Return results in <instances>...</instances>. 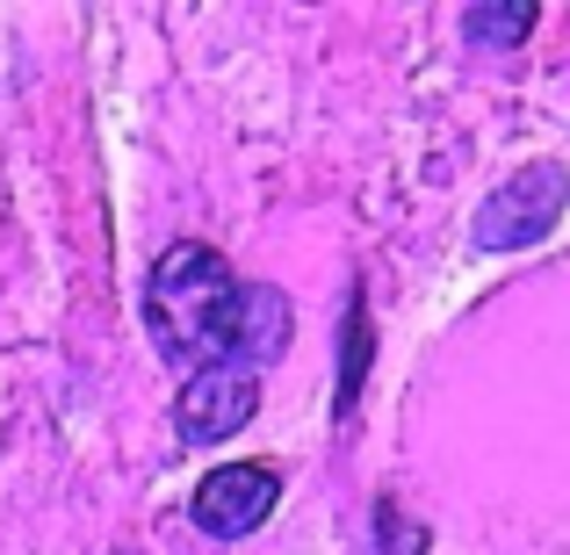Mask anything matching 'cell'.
Instances as JSON below:
<instances>
[{
    "instance_id": "obj_7",
    "label": "cell",
    "mask_w": 570,
    "mask_h": 555,
    "mask_svg": "<svg viewBox=\"0 0 570 555\" xmlns=\"http://www.w3.org/2000/svg\"><path fill=\"white\" fill-rule=\"evenodd\" d=\"M362 368H368V304L354 296V310H347V383H340V412H347L354 389H362Z\"/></svg>"
},
{
    "instance_id": "obj_2",
    "label": "cell",
    "mask_w": 570,
    "mask_h": 555,
    "mask_svg": "<svg viewBox=\"0 0 570 555\" xmlns=\"http://www.w3.org/2000/svg\"><path fill=\"white\" fill-rule=\"evenodd\" d=\"M563 202H570V174L557 159H534V167L505 174V188H491L484 202H476L470 238L484 252H528L563 224Z\"/></svg>"
},
{
    "instance_id": "obj_1",
    "label": "cell",
    "mask_w": 570,
    "mask_h": 555,
    "mask_svg": "<svg viewBox=\"0 0 570 555\" xmlns=\"http://www.w3.org/2000/svg\"><path fill=\"white\" fill-rule=\"evenodd\" d=\"M232 304H238V275L217 246L181 238L153 260L145 281V325H153V347L167 361H181L188 375L224 361V339H232Z\"/></svg>"
},
{
    "instance_id": "obj_3",
    "label": "cell",
    "mask_w": 570,
    "mask_h": 555,
    "mask_svg": "<svg viewBox=\"0 0 570 555\" xmlns=\"http://www.w3.org/2000/svg\"><path fill=\"white\" fill-rule=\"evenodd\" d=\"M253 412H261V368L209 361V368H195L181 383V397H174V433H181L188 447H217V440H232V433H246Z\"/></svg>"
},
{
    "instance_id": "obj_6",
    "label": "cell",
    "mask_w": 570,
    "mask_h": 555,
    "mask_svg": "<svg viewBox=\"0 0 570 555\" xmlns=\"http://www.w3.org/2000/svg\"><path fill=\"white\" fill-rule=\"evenodd\" d=\"M534 22H542V14H534L528 0H476V8L462 14V37H470L476 51H513V43L534 37Z\"/></svg>"
},
{
    "instance_id": "obj_5",
    "label": "cell",
    "mask_w": 570,
    "mask_h": 555,
    "mask_svg": "<svg viewBox=\"0 0 570 555\" xmlns=\"http://www.w3.org/2000/svg\"><path fill=\"white\" fill-rule=\"evenodd\" d=\"M289 333H296V310L275 281H238V304H232V339H224V361H246V368H267L289 354Z\"/></svg>"
},
{
    "instance_id": "obj_4",
    "label": "cell",
    "mask_w": 570,
    "mask_h": 555,
    "mask_svg": "<svg viewBox=\"0 0 570 555\" xmlns=\"http://www.w3.org/2000/svg\"><path fill=\"white\" fill-rule=\"evenodd\" d=\"M282 498V476L275 462H217V469L195 484L188 498V519L209 534V542H246Z\"/></svg>"
}]
</instances>
